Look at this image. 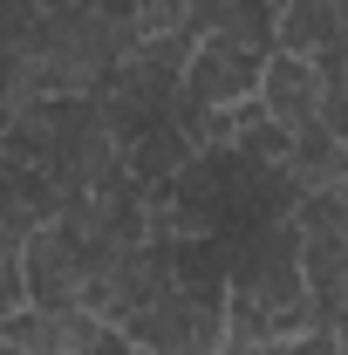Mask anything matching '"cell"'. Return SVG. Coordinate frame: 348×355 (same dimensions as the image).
I'll return each mask as SVG.
<instances>
[{
	"mask_svg": "<svg viewBox=\"0 0 348 355\" xmlns=\"http://www.w3.org/2000/svg\"><path fill=\"white\" fill-rule=\"evenodd\" d=\"M89 355H96V349H89Z\"/></svg>",
	"mask_w": 348,
	"mask_h": 355,
	"instance_id": "cell-9",
	"label": "cell"
},
{
	"mask_svg": "<svg viewBox=\"0 0 348 355\" xmlns=\"http://www.w3.org/2000/svg\"><path fill=\"white\" fill-rule=\"evenodd\" d=\"M0 355H28V349H7V342H0Z\"/></svg>",
	"mask_w": 348,
	"mask_h": 355,
	"instance_id": "cell-8",
	"label": "cell"
},
{
	"mask_svg": "<svg viewBox=\"0 0 348 355\" xmlns=\"http://www.w3.org/2000/svg\"><path fill=\"white\" fill-rule=\"evenodd\" d=\"M103 335V321L89 308H21L0 314V342L7 349H28V355H89Z\"/></svg>",
	"mask_w": 348,
	"mask_h": 355,
	"instance_id": "cell-3",
	"label": "cell"
},
{
	"mask_svg": "<svg viewBox=\"0 0 348 355\" xmlns=\"http://www.w3.org/2000/svg\"><path fill=\"white\" fill-rule=\"evenodd\" d=\"M342 42H348V0H273V48L321 62Z\"/></svg>",
	"mask_w": 348,
	"mask_h": 355,
	"instance_id": "cell-5",
	"label": "cell"
},
{
	"mask_svg": "<svg viewBox=\"0 0 348 355\" xmlns=\"http://www.w3.org/2000/svg\"><path fill=\"white\" fill-rule=\"evenodd\" d=\"M96 355H150V349H137L123 328H103V335H96Z\"/></svg>",
	"mask_w": 348,
	"mask_h": 355,
	"instance_id": "cell-7",
	"label": "cell"
},
{
	"mask_svg": "<svg viewBox=\"0 0 348 355\" xmlns=\"http://www.w3.org/2000/svg\"><path fill=\"white\" fill-rule=\"evenodd\" d=\"M321 89H328V83H321V62H314V55H287V48H273V55L260 62V110L287 137L321 116Z\"/></svg>",
	"mask_w": 348,
	"mask_h": 355,
	"instance_id": "cell-4",
	"label": "cell"
},
{
	"mask_svg": "<svg viewBox=\"0 0 348 355\" xmlns=\"http://www.w3.org/2000/svg\"><path fill=\"white\" fill-rule=\"evenodd\" d=\"M260 48L232 42V35H191L184 76H177V103L184 110H225V103H253L260 96Z\"/></svg>",
	"mask_w": 348,
	"mask_h": 355,
	"instance_id": "cell-2",
	"label": "cell"
},
{
	"mask_svg": "<svg viewBox=\"0 0 348 355\" xmlns=\"http://www.w3.org/2000/svg\"><path fill=\"white\" fill-rule=\"evenodd\" d=\"M246 355H342V349H335V335H328V328H301V335L260 342V349H246Z\"/></svg>",
	"mask_w": 348,
	"mask_h": 355,
	"instance_id": "cell-6",
	"label": "cell"
},
{
	"mask_svg": "<svg viewBox=\"0 0 348 355\" xmlns=\"http://www.w3.org/2000/svg\"><path fill=\"white\" fill-rule=\"evenodd\" d=\"M103 253H116V246L82 232L76 219H62V212L35 219L21 232V294H28V308H82V287Z\"/></svg>",
	"mask_w": 348,
	"mask_h": 355,
	"instance_id": "cell-1",
	"label": "cell"
}]
</instances>
